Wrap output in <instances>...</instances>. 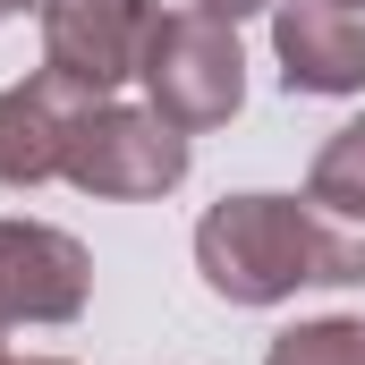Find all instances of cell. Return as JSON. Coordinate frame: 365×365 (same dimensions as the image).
<instances>
[{"instance_id": "1", "label": "cell", "mask_w": 365, "mask_h": 365, "mask_svg": "<svg viewBox=\"0 0 365 365\" xmlns=\"http://www.w3.org/2000/svg\"><path fill=\"white\" fill-rule=\"evenodd\" d=\"M195 272L230 306H280L306 280L357 289L365 280V221L314 212L297 195H221L195 221Z\"/></svg>"}, {"instance_id": "2", "label": "cell", "mask_w": 365, "mask_h": 365, "mask_svg": "<svg viewBox=\"0 0 365 365\" xmlns=\"http://www.w3.org/2000/svg\"><path fill=\"white\" fill-rule=\"evenodd\" d=\"M136 86L145 102L170 119V128H230L238 102H247V51H238V26L230 17H204V9H162L145 17V43H136Z\"/></svg>"}, {"instance_id": "3", "label": "cell", "mask_w": 365, "mask_h": 365, "mask_svg": "<svg viewBox=\"0 0 365 365\" xmlns=\"http://www.w3.org/2000/svg\"><path fill=\"white\" fill-rule=\"evenodd\" d=\"M68 187L110 195V204H145V195H170L187 179V128H170L153 102L128 110V102H93L68 136Z\"/></svg>"}, {"instance_id": "4", "label": "cell", "mask_w": 365, "mask_h": 365, "mask_svg": "<svg viewBox=\"0 0 365 365\" xmlns=\"http://www.w3.org/2000/svg\"><path fill=\"white\" fill-rule=\"evenodd\" d=\"M34 17H43V68L86 86L93 102H110V86L136 77L153 0H34Z\"/></svg>"}, {"instance_id": "5", "label": "cell", "mask_w": 365, "mask_h": 365, "mask_svg": "<svg viewBox=\"0 0 365 365\" xmlns=\"http://www.w3.org/2000/svg\"><path fill=\"white\" fill-rule=\"evenodd\" d=\"M93 297V255L51 221H0V331L77 323Z\"/></svg>"}, {"instance_id": "6", "label": "cell", "mask_w": 365, "mask_h": 365, "mask_svg": "<svg viewBox=\"0 0 365 365\" xmlns=\"http://www.w3.org/2000/svg\"><path fill=\"white\" fill-rule=\"evenodd\" d=\"M86 110H93V93L68 86V77H51V68L0 86V187L60 179L68 170V136H77Z\"/></svg>"}, {"instance_id": "7", "label": "cell", "mask_w": 365, "mask_h": 365, "mask_svg": "<svg viewBox=\"0 0 365 365\" xmlns=\"http://www.w3.org/2000/svg\"><path fill=\"white\" fill-rule=\"evenodd\" d=\"M272 60L289 93H365V17H349L340 0H280Z\"/></svg>"}, {"instance_id": "8", "label": "cell", "mask_w": 365, "mask_h": 365, "mask_svg": "<svg viewBox=\"0 0 365 365\" xmlns=\"http://www.w3.org/2000/svg\"><path fill=\"white\" fill-rule=\"evenodd\" d=\"M306 204L314 212H340V221H365V119L331 128L314 170H306Z\"/></svg>"}, {"instance_id": "9", "label": "cell", "mask_w": 365, "mask_h": 365, "mask_svg": "<svg viewBox=\"0 0 365 365\" xmlns=\"http://www.w3.org/2000/svg\"><path fill=\"white\" fill-rule=\"evenodd\" d=\"M264 365H365V323L357 314H323V323H297L280 331Z\"/></svg>"}, {"instance_id": "10", "label": "cell", "mask_w": 365, "mask_h": 365, "mask_svg": "<svg viewBox=\"0 0 365 365\" xmlns=\"http://www.w3.org/2000/svg\"><path fill=\"white\" fill-rule=\"evenodd\" d=\"M187 9H204V17H230V26H238V17H255V9H280V0H187Z\"/></svg>"}, {"instance_id": "11", "label": "cell", "mask_w": 365, "mask_h": 365, "mask_svg": "<svg viewBox=\"0 0 365 365\" xmlns=\"http://www.w3.org/2000/svg\"><path fill=\"white\" fill-rule=\"evenodd\" d=\"M9 365H68V357H9Z\"/></svg>"}, {"instance_id": "12", "label": "cell", "mask_w": 365, "mask_h": 365, "mask_svg": "<svg viewBox=\"0 0 365 365\" xmlns=\"http://www.w3.org/2000/svg\"><path fill=\"white\" fill-rule=\"evenodd\" d=\"M17 9H26V0H0V17H17Z\"/></svg>"}, {"instance_id": "13", "label": "cell", "mask_w": 365, "mask_h": 365, "mask_svg": "<svg viewBox=\"0 0 365 365\" xmlns=\"http://www.w3.org/2000/svg\"><path fill=\"white\" fill-rule=\"evenodd\" d=\"M340 9H349V17H365V0H340Z\"/></svg>"}, {"instance_id": "14", "label": "cell", "mask_w": 365, "mask_h": 365, "mask_svg": "<svg viewBox=\"0 0 365 365\" xmlns=\"http://www.w3.org/2000/svg\"><path fill=\"white\" fill-rule=\"evenodd\" d=\"M0 365H9V349H0Z\"/></svg>"}]
</instances>
